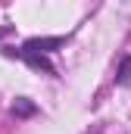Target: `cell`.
Instances as JSON below:
<instances>
[{
    "label": "cell",
    "instance_id": "3957f363",
    "mask_svg": "<svg viewBox=\"0 0 131 134\" xmlns=\"http://www.w3.org/2000/svg\"><path fill=\"white\" fill-rule=\"evenodd\" d=\"M34 112H37V106H34L28 97H19V100L13 103V115H16V119H28V115H34Z\"/></svg>",
    "mask_w": 131,
    "mask_h": 134
},
{
    "label": "cell",
    "instance_id": "277c9868",
    "mask_svg": "<svg viewBox=\"0 0 131 134\" xmlns=\"http://www.w3.org/2000/svg\"><path fill=\"white\" fill-rule=\"evenodd\" d=\"M128 81H131V56H125L119 66V75H116V84H128Z\"/></svg>",
    "mask_w": 131,
    "mask_h": 134
},
{
    "label": "cell",
    "instance_id": "7a4b0ae2",
    "mask_svg": "<svg viewBox=\"0 0 131 134\" xmlns=\"http://www.w3.org/2000/svg\"><path fill=\"white\" fill-rule=\"evenodd\" d=\"M63 44H66V37H28L22 47H25V50H34V53H44V56H47V53L59 50Z\"/></svg>",
    "mask_w": 131,
    "mask_h": 134
},
{
    "label": "cell",
    "instance_id": "6da1fadb",
    "mask_svg": "<svg viewBox=\"0 0 131 134\" xmlns=\"http://www.w3.org/2000/svg\"><path fill=\"white\" fill-rule=\"evenodd\" d=\"M6 56H22V59H25V63H28L31 69L44 72V75H56L53 63H50L44 53H34V50H25V47H22V50H16V47H13V50H6Z\"/></svg>",
    "mask_w": 131,
    "mask_h": 134
},
{
    "label": "cell",
    "instance_id": "5b68a950",
    "mask_svg": "<svg viewBox=\"0 0 131 134\" xmlns=\"http://www.w3.org/2000/svg\"><path fill=\"white\" fill-rule=\"evenodd\" d=\"M0 34H3V31H0Z\"/></svg>",
    "mask_w": 131,
    "mask_h": 134
}]
</instances>
